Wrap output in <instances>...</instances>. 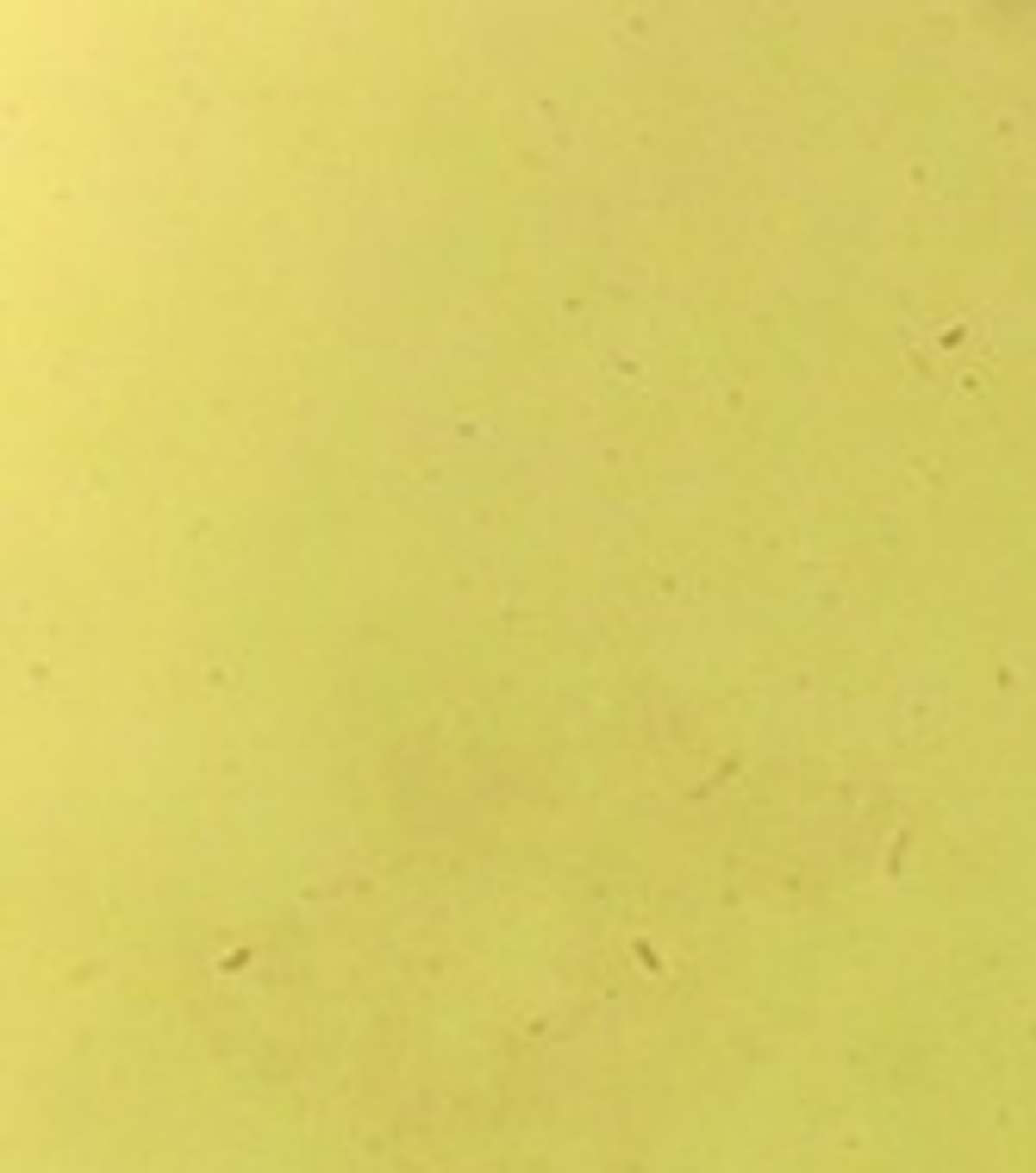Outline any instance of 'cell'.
Here are the masks:
<instances>
[{"mask_svg": "<svg viewBox=\"0 0 1036 1173\" xmlns=\"http://www.w3.org/2000/svg\"><path fill=\"white\" fill-rule=\"evenodd\" d=\"M912 343V368L931 381H974L980 375V350H987V325L974 318H918L906 331Z\"/></svg>", "mask_w": 1036, "mask_h": 1173, "instance_id": "1", "label": "cell"}]
</instances>
